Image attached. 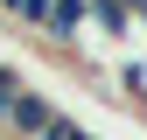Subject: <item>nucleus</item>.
Instances as JSON below:
<instances>
[{"label":"nucleus","instance_id":"39448f33","mask_svg":"<svg viewBox=\"0 0 147 140\" xmlns=\"http://www.w3.org/2000/svg\"><path fill=\"white\" fill-rule=\"evenodd\" d=\"M91 140H105V133H91Z\"/></svg>","mask_w":147,"mask_h":140},{"label":"nucleus","instance_id":"f03ea898","mask_svg":"<svg viewBox=\"0 0 147 140\" xmlns=\"http://www.w3.org/2000/svg\"><path fill=\"white\" fill-rule=\"evenodd\" d=\"M91 35H98L105 49H126L133 42V7H126V0H91Z\"/></svg>","mask_w":147,"mask_h":140},{"label":"nucleus","instance_id":"7ed1b4c3","mask_svg":"<svg viewBox=\"0 0 147 140\" xmlns=\"http://www.w3.org/2000/svg\"><path fill=\"white\" fill-rule=\"evenodd\" d=\"M49 7H56V0H21V7H14V21H21L28 35H42V28H49Z\"/></svg>","mask_w":147,"mask_h":140},{"label":"nucleus","instance_id":"f257e3e1","mask_svg":"<svg viewBox=\"0 0 147 140\" xmlns=\"http://www.w3.org/2000/svg\"><path fill=\"white\" fill-rule=\"evenodd\" d=\"M56 112H63V105L49 98L42 84H28V91L14 98V112H7V140H42V126H49Z\"/></svg>","mask_w":147,"mask_h":140},{"label":"nucleus","instance_id":"20e7f679","mask_svg":"<svg viewBox=\"0 0 147 140\" xmlns=\"http://www.w3.org/2000/svg\"><path fill=\"white\" fill-rule=\"evenodd\" d=\"M42 140H91V126H84V119H70V112H56V119L42 126Z\"/></svg>","mask_w":147,"mask_h":140}]
</instances>
